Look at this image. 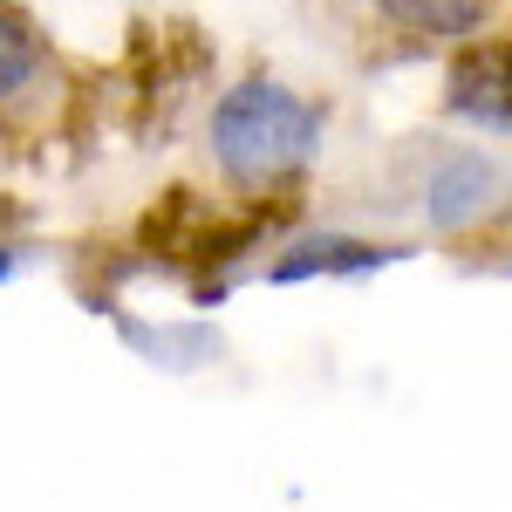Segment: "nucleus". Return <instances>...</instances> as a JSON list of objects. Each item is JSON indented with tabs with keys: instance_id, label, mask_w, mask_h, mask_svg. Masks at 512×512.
<instances>
[{
	"instance_id": "obj_1",
	"label": "nucleus",
	"mask_w": 512,
	"mask_h": 512,
	"mask_svg": "<svg viewBox=\"0 0 512 512\" xmlns=\"http://www.w3.org/2000/svg\"><path fill=\"white\" fill-rule=\"evenodd\" d=\"M321 137H328V103L267 76V69L226 82L212 117H205L212 171L226 178V192L253 198V205L301 192L308 164L321 158Z\"/></svg>"
},
{
	"instance_id": "obj_2",
	"label": "nucleus",
	"mask_w": 512,
	"mask_h": 512,
	"mask_svg": "<svg viewBox=\"0 0 512 512\" xmlns=\"http://www.w3.org/2000/svg\"><path fill=\"white\" fill-rule=\"evenodd\" d=\"M499 198H506V171H499L492 151H478V144H444V151H431L424 178H417L424 226L444 233V239L485 226V212H499Z\"/></svg>"
},
{
	"instance_id": "obj_3",
	"label": "nucleus",
	"mask_w": 512,
	"mask_h": 512,
	"mask_svg": "<svg viewBox=\"0 0 512 512\" xmlns=\"http://www.w3.org/2000/svg\"><path fill=\"white\" fill-rule=\"evenodd\" d=\"M444 117H458L472 137L506 144L512 137V96H506V35H472L451 48L444 69Z\"/></svg>"
},
{
	"instance_id": "obj_4",
	"label": "nucleus",
	"mask_w": 512,
	"mask_h": 512,
	"mask_svg": "<svg viewBox=\"0 0 512 512\" xmlns=\"http://www.w3.org/2000/svg\"><path fill=\"white\" fill-rule=\"evenodd\" d=\"M362 14L403 48H458L499 28V0H362Z\"/></svg>"
},
{
	"instance_id": "obj_5",
	"label": "nucleus",
	"mask_w": 512,
	"mask_h": 512,
	"mask_svg": "<svg viewBox=\"0 0 512 512\" xmlns=\"http://www.w3.org/2000/svg\"><path fill=\"white\" fill-rule=\"evenodd\" d=\"M48 76H55V48L41 35V21L28 7L0 0V117L28 110L41 89H48Z\"/></svg>"
},
{
	"instance_id": "obj_6",
	"label": "nucleus",
	"mask_w": 512,
	"mask_h": 512,
	"mask_svg": "<svg viewBox=\"0 0 512 512\" xmlns=\"http://www.w3.org/2000/svg\"><path fill=\"white\" fill-rule=\"evenodd\" d=\"M403 260V246H376V239L355 233H315V239H287L280 260L267 267V280H315V274H369V267H390Z\"/></svg>"
},
{
	"instance_id": "obj_7",
	"label": "nucleus",
	"mask_w": 512,
	"mask_h": 512,
	"mask_svg": "<svg viewBox=\"0 0 512 512\" xmlns=\"http://www.w3.org/2000/svg\"><path fill=\"white\" fill-rule=\"evenodd\" d=\"M14 267H21V253H14V246H0V280L14 274Z\"/></svg>"
}]
</instances>
